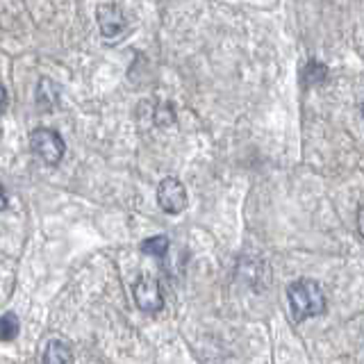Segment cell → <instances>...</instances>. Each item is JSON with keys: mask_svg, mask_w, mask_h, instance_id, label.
<instances>
[{"mask_svg": "<svg viewBox=\"0 0 364 364\" xmlns=\"http://www.w3.org/2000/svg\"><path fill=\"white\" fill-rule=\"evenodd\" d=\"M287 299H289L291 318L296 323L307 321V318H314V316H321L328 307L321 284L312 278H301V280L291 282L287 287Z\"/></svg>", "mask_w": 364, "mask_h": 364, "instance_id": "1", "label": "cell"}, {"mask_svg": "<svg viewBox=\"0 0 364 364\" xmlns=\"http://www.w3.org/2000/svg\"><path fill=\"white\" fill-rule=\"evenodd\" d=\"M30 148L37 153L46 164H60L62 157L66 153V144L62 139V134L53 128H37L30 134Z\"/></svg>", "mask_w": 364, "mask_h": 364, "instance_id": "2", "label": "cell"}, {"mask_svg": "<svg viewBox=\"0 0 364 364\" xmlns=\"http://www.w3.org/2000/svg\"><path fill=\"white\" fill-rule=\"evenodd\" d=\"M157 205L166 214H180L187 208V189L178 178H164L157 187Z\"/></svg>", "mask_w": 364, "mask_h": 364, "instance_id": "3", "label": "cell"}, {"mask_svg": "<svg viewBox=\"0 0 364 364\" xmlns=\"http://www.w3.org/2000/svg\"><path fill=\"white\" fill-rule=\"evenodd\" d=\"M132 294H134V303L139 310H144V312H159L162 310L164 296H162V291H159V284L153 278L144 276V278L136 280Z\"/></svg>", "mask_w": 364, "mask_h": 364, "instance_id": "4", "label": "cell"}, {"mask_svg": "<svg viewBox=\"0 0 364 364\" xmlns=\"http://www.w3.org/2000/svg\"><path fill=\"white\" fill-rule=\"evenodd\" d=\"M98 26L105 39H117L119 34L125 30V14L119 5L107 3L98 5Z\"/></svg>", "mask_w": 364, "mask_h": 364, "instance_id": "5", "label": "cell"}, {"mask_svg": "<svg viewBox=\"0 0 364 364\" xmlns=\"http://www.w3.org/2000/svg\"><path fill=\"white\" fill-rule=\"evenodd\" d=\"M37 102L39 107L43 112H50L57 107V102H60V87H57V82H53V80L43 77L39 87H37Z\"/></svg>", "mask_w": 364, "mask_h": 364, "instance_id": "6", "label": "cell"}, {"mask_svg": "<svg viewBox=\"0 0 364 364\" xmlns=\"http://www.w3.org/2000/svg\"><path fill=\"white\" fill-rule=\"evenodd\" d=\"M43 364H73V353L62 341H50L43 350Z\"/></svg>", "mask_w": 364, "mask_h": 364, "instance_id": "7", "label": "cell"}, {"mask_svg": "<svg viewBox=\"0 0 364 364\" xmlns=\"http://www.w3.org/2000/svg\"><path fill=\"white\" fill-rule=\"evenodd\" d=\"M328 80V66L318 60H310L303 68V85L305 87H314V85H321Z\"/></svg>", "mask_w": 364, "mask_h": 364, "instance_id": "8", "label": "cell"}, {"mask_svg": "<svg viewBox=\"0 0 364 364\" xmlns=\"http://www.w3.org/2000/svg\"><path fill=\"white\" fill-rule=\"evenodd\" d=\"M168 246H171V242H168V237H166V235L148 237V239H144V242L139 244L141 253H144V255H151V257H164V255L168 253Z\"/></svg>", "mask_w": 364, "mask_h": 364, "instance_id": "9", "label": "cell"}, {"mask_svg": "<svg viewBox=\"0 0 364 364\" xmlns=\"http://www.w3.org/2000/svg\"><path fill=\"white\" fill-rule=\"evenodd\" d=\"M18 330H21V321L14 312H7L0 316V341H11L18 337Z\"/></svg>", "mask_w": 364, "mask_h": 364, "instance_id": "10", "label": "cell"}, {"mask_svg": "<svg viewBox=\"0 0 364 364\" xmlns=\"http://www.w3.org/2000/svg\"><path fill=\"white\" fill-rule=\"evenodd\" d=\"M155 121H157V125H171V123H173V109H171V107H166L162 112L157 109Z\"/></svg>", "mask_w": 364, "mask_h": 364, "instance_id": "11", "label": "cell"}, {"mask_svg": "<svg viewBox=\"0 0 364 364\" xmlns=\"http://www.w3.org/2000/svg\"><path fill=\"white\" fill-rule=\"evenodd\" d=\"M358 232L364 237V205L358 210Z\"/></svg>", "mask_w": 364, "mask_h": 364, "instance_id": "12", "label": "cell"}, {"mask_svg": "<svg viewBox=\"0 0 364 364\" xmlns=\"http://www.w3.org/2000/svg\"><path fill=\"white\" fill-rule=\"evenodd\" d=\"M7 205H9V200H7V193H5L3 185H0V212L7 210Z\"/></svg>", "mask_w": 364, "mask_h": 364, "instance_id": "13", "label": "cell"}, {"mask_svg": "<svg viewBox=\"0 0 364 364\" xmlns=\"http://www.w3.org/2000/svg\"><path fill=\"white\" fill-rule=\"evenodd\" d=\"M5 105H7V91H5L3 85H0V112L5 109Z\"/></svg>", "mask_w": 364, "mask_h": 364, "instance_id": "14", "label": "cell"}, {"mask_svg": "<svg viewBox=\"0 0 364 364\" xmlns=\"http://www.w3.org/2000/svg\"><path fill=\"white\" fill-rule=\"evenodd\" d=\"M362 114H364V102H362Z\"/></svg>", "mask_w": 364, "mask_h": 364, "instance_id": "15", "label": "cell"}]
</instances>
